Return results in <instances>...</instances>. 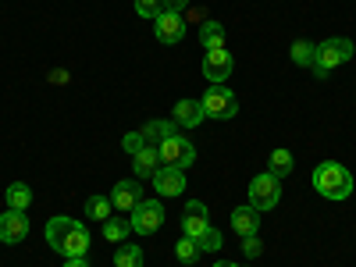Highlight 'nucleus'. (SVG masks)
<instances>
[{"label":"nucleus","instance_id":"obj_1","mask_svg":"<svg viewBox=\"0 0 356 267\" xmlns=\"http://www.w3.org/2000/svg\"><path fill=\"white\" fill-rule=\"evenodd\" d=\"M139 132H143L146 143L157 146L164 168H182L186 171L189 164H196V146L186 136H178V125L175 122H150V125H143Z\"/></svg>","mask_w":356,"mask_h":267},{"label":"nucleus","instance_id":"obj_2","mask_svg":"<svg viewBox=\"0 0 356 267\" xmlns=\"http://www.w3.org/2000/svg\"><path fill=\"white\" fill-rule=\"evenodd\" d=\"M47 243H50V250H57L65 260H72V257H86L89 246H93V239H89L86 225L75 221V218H65V214H57V218L47 221Z\"/></svg>","mask_w":356,"mask_h":267},{"label":"nucleus","instance_id":"obj_3","mask_svg":"<svg viewBox=\"0 0 356 267\" xmlns=\"http://www.w3.org/2000/svg\"><path fill=\"white\" fill-rule=\"evenodd\" d=\"M353 175L339 164V161H324V164H317L314 168V189L324 196V200H349L353 196Z\"/></svg>","mask_w":356,"mask_h":267},{"label":"nucleus","instance_id":"obj_4","mask_svg":"<svg viewBox=\"0 0 356 267\" xmlns=\"http://www.w3.org/2000/svg\"><path fill=\"white\" fill-rule=\"evenodd\" d=\"M356 54V47H353V40H342V36H335V40H324V43H317V50H314V75L317 79H328L339 65H346L349 57Z\"/></svg>","mask_w":356,"mask_h":267},{"label":"nucleus","instance_id":"obj_5","mask_svg":"<svg viewBox=\"0 0 356 267\" xmlns=\"http://www.w3.org/2000/svg\"><path fill=\"white\" fill-rule=\"evenodd\" d=\"M200 104H203V114H207V118H214V122H228V118L239 114V100H235V93H232L225 82L207 86V93H203Z\"/></svg>","mask_w":356,"mask_h":267},{"label":"nucleus","instance_id":"obj_6","mask_svg":"<svg viewBox=\"0 0 356 267\" xmlns=\"http://www.w3.org/2000/svg\"><path fill=\"white\" fill-rule=\"evenodd\" d=\"M250 207H257V211H271V207H278L282 200V178H275L271 171H264V175H253L250 178Z\"/></svg>","mask_w":356,"mask_h":267},{"label":"nucleus","instance_id":"obj_7","mask_svg":"<svg viewBox=\"0 0 356 267\" xmlns=\"http://www.w3.org/2000/svg\"><path fill=\"white\" fill-rule=\"evenodd\" d=\"M129 221H132V232H139V235L161 232V225H164V203H161V200H150V196H143L139 207L129 214Z\"/></svg>","mask_w":356,"mask_h":267},{"label":"nucleus","instance_id":"obj_8","mask_svg":"<svg viewBox=\"0 0 356 267\" xmlns=\"http://www.w3.org/2000/svg\"><path fill=\"white\" fill-rule=\"evenodd\" d=\"M154 36H157L164 47L182 43V40H186V18H182V11H161V15L154 18Z\"/></svg>","mask_w":356,"mask_h":267},{"label":"nucleus","instance_id":"obj_9","mask_svg":"<svg viewBox=\"0 0 356 267\" xmlns=\"http://www.w3.org/2000/svg\"><path fill=\"white\" fill-rule=\"evenodd\" d=\"M207 228H211V211H207V203L203 200H189L186 203V214H182V235L200 239Z\"/></svg>","mask_w":356,"mask_h":267},{"label":"nucleus","instance_id":"obj_10","mask_svg":"<svg viewBox=\"0 0 356 267\" xmlns=\"http://www.w3.org/2000/svg\"><path fill=\"white\" fill-rule=\"evenodd\" d=\"M232 68H235V61H232L228 50H207V57H203V75L211 79V86L228 82V79H232Z\"/></svg>","mask_w":356,"mask_h":267},{"label":"nucleus","instance_id":"obj_11","mask_svg":"<svg viewBox=\"0 0 356 267\" xmlns=\"http://www.w3.org/2000/svg\"><path fill=\"white\" fill-rule=\"evenodd\" d=\"M29 235V218H25V211H8L4 207V214H0V243H8V246H15V243H22Z\"/></svg>","mask_w":356,"mask_h":267},{"label":"nucleus","instance_id":"obj_12","mask_svg":"<svg viewBox=\"0 0 356 267\" xmlns=\"http://www.w3.org/2000/svg\"><path fill=\"white\" fill-rule=\"evenodd\" d=\"M139 200H143V189H139V182H132V178H125V182H118L111 189V203L118 207V211H125V214L136 211Z\"/></svg>","mask_w":356,"mask_h":267},{"label":"nucleus","instance_id":"obj_13","mask_svg":"<svg viewBox=\"0 0 356 267\" xmlns=\"http://www.w3.org/2000/svg\"><path fill=\"white\" fill-rule=\"evenodd\" d=\"M260 211H257V207H235V211H232V232L235 235H243V239H246V235H260Z\"/></svg>","mask_w":356,"mask_h":267},{"label":"nucleus","instance_id":"obj_14","mask_svg":"<svg viewBox=\"0 0 356 267\" xmlns=\"http://www.w3.org/2000/svg\"><path fill=\"white\" fill-rule=\"evenodd\" d=\"M154 189L161 196H178V193H186V171L182 168H161L154 175Z\"/></svg>","mask_w":356,"mask_h":267},{"label":"nucleus","instance_id":"obj_15","mask_svg":"<svg viewBox=\"0 0 356 267\" xmlns=\"http://www.w3.org/2000/svg\"><path fill=\"white\" fill-rule=\"evenodd\" d=\"M161 168H164V164H161V154H157L154 143H146L139 154H132V171H136V178H154Z\"/></svg>","mask_w":356,"mask_h":267},{"label":"nucleus","instance_id":"obj_16","mask_svg":"<svg viewBox=\"0 0 356 267\" xmlns=\"http://www.w3.org/2000/svg\"><path fill=\"white\" fill-rule=\"evenodd\" d=\"M203 118H207V114H203V104H200V100H178V104H175V114H171V122L182 125V129H196Z\"/></svg>","mask_w":356,"mask_h":267},{"label":"nucleus","instance_id":"obj_17","mask_svg":"<svg viewBox=\"0 0 356 267\" xmlns=\"http://www.w3.org/2000/svg\"><path fill=\"white\" fill-rule=\"evenodd\" d=\"M200 43L203 50H225V25L221 22H200Z\"/></svg>","mask_w":356,"mask_h":267},{"label":"nucleus","instance_id":"obj_18","mask_svg":"<svg viewBox=\"0 0 356 267\" xmlns=\"http://www.w3.org/2000/svg\"><path fill=\"white\" fill-rule=\"evenodd\" d=\"M114 267H143V246L122 243L114 250Z\"/></svg>","mask_w":356,"mask_h":267},{"label":"nucleus","instance_id":"obj_19","mask_svg":"<svg viewBox=\"0 0 356 267\" xmlns=\"http://www.w3.org/2000/svg\"><path fill=\"white\" fill-rule=\"evenodd\" d=\"M111 211H114V203H111V196H89L86 200V218L89 221H107L111 218Z\"/></svg>","mask_w":356,"mask_h":267},{"label":"nucleus","instance_id":"obj_20","mask_svg":"<svg viewBox=\"0 0 356 267\" xmlns=\"http://www.w3.org/2000/svg\"><path fill=\"white\" fill-rule=\"evenodd\" d=\"M129 232H132V221H122V218H107L104 221V239L114 243V246H122L129 239Z\"/></svg>","mask_w":356,"mask_h":267},{"label":"nucleus","instance_id":"obj_21","mask_svg":"<svg viewBox=\"0 0 356 267\" xmlns=\"http://www.w3.org/2000/svg\"><path fill=\"white\" fill-rule=\"evenodd\" d=\"M8 211H29V203H33V189H29L25 182H15L8 186Z\"/></svg>","mask_w":356,"mask_h":267},{"label":"nucleus","instance_id":"obj_22","mask_svg":"<svg viewBox=\"0 0 356 267\" xmlns=\"http://www.w3.org/2000/svg\"><path fill=\"white\" fill-rule=\"evenodd\" d=\"M292 168H296V157H292V150H275L271 154V161H267V171H271L275 178H285V175H292Z\"/></svg>","mask_w":356,"mask_h":267},{"label":"nucleus","instance_id":"obj_23","mask_svg":"<svg viewBox=\"0 0 356 267\" xmlns=\"http://www.w3.org/2000/svg\"><path fill=\"white\" fill-rule=\"evenodd\" d=\"M314 50H317V43H310V40H296V43H292V50H289L292 65L310 68V65H314Z\"/></svg>","mask_w":356,"mask_h":267},{"label":"nucleus","instance_id":"obj_24","mask_svg":"<svg viewBox=\"0 0 356 267\" xmlns=\"http://www.w3.org/2000/svg\"><path fill=\"white\" fill-rule=\"evenodd\" d=\"M200 253H203V250L196 246V239H189V235H182V239L175 243V257H178V264H186V267H189V264H196V260H200Z\"/></svg>","mask_w":356,"mask_h":267},{"label":"nucleus","instance_id":"obj_25","mask_svg":"<svg viewBox=\"0 0 356 267\" xmlns=\"http://www.w3.org/2000/svg\"><path fill=\"white\" fill-rule=\"evenodd\" d=\"M221 243H225V239H221V232H218L214 225H211V228H207V232L200 235V239H196V246H200L203 253H214V250H221Z\"/></svg>","mask_w":356,"mask_h":267},{"label":"nucleus","instance_id":"obj_26","mask_svg":"<svg viewBox=\"0 0 356 267\" xmlns=\"http://www.w3.org/2000/svg\"><path fill=\"white\" fill-rule=\"evenodd\" d=\"M161 8H164V0H136V15L139 18H150V22L161 15Z\"/></svg>","mask_w":356,"mask_h":267},{"label":"nucleus","instance_id":"obj_27","mask_svg":"<svg viewBox=\"0 0 356 267\" xmlns=\"http://www.w3.org/2000/svg\"><path fill=\"white\" fill-rule=\"evenodd\" d=\"M146 146V139H143V132H129V136H122V150L132 157V154H139Z\"/></svg>","mask_w":356,"mask_h":267},{"label":"nucleus","instance_id":"obj_28","mask_svg":"<svg viewBox=\"0 0 356 267\" xmlns=\"http://www.w3.org/2000/svg\"><path fill=\"white\" fill-rule=\"evenodd\" d=\"M243 253H246L250 260L264 253V243H260V235H246V239H243Z\"/></svg>","mask_w":356,"mask_h":267},{"label":"nucleus","instance_id":"obj_29","mask_svg":"<svg viewBox=\"0 0 356 267\" xmlns=\"http://www.w3.org/2000/svg\"><path fill=\"white\" fill-rule=\"evenodd\" d=\"M186 8H189V0H164L161 11H186Z\"/></svg>","mask_w":356,"mask_h":267},{"label":"nucleus","instance_id":"obj_30","mask_svg":"<svg viewBox=\"0 0 356 267\" xmlns=\"http://www.w3.org/2000/svg\"><path fill=\"white\" fill-rule=\"evenodd\" d=\"M65 267H89V260L86 257H72V260H65Z\"/></svg>","mask_w":356,"mask_h":267},{"label":"nucleus","instance_id":"obj_31","mask_svg":"<svg viewBox=\"0 0 356 267\" xmlns=\"http://www.w3.org/2000/svg\"><path fill=\"white\" fill-rule=\"evenodd\" d=\"M50 82H57V86L68 82V72H54V75H50Z\"/></svg>","mask_w":356,"mask_h":267},{"label":"nucleus","instance_id":"obj_32","mask_svg":"<svg viewBox=\"0 0 356 267\" xmlns=\"http://www.w3.org/2000/svg\"><path fill=\"white\" fill-rule=\"evenodd\" d=\"M214 267H239V264H228V260H218Z\"/></svg>","mask_w":356,"mask_h":267}]
</instances>
